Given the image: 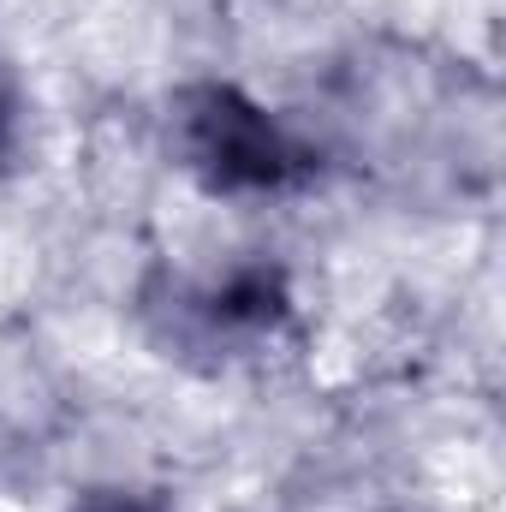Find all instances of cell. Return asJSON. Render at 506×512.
<instances>
[{
    "mask_svg": "<svg viewBox=\"0 0 506 512\" xmlns=\"http://www.w3.org/2000/svg\"><path fill=\"white\" fill-rule=\"evenodd\" d=\"M197 155L215 167V179H227V185H239V179H251V185H274L280 179V131L268 126V120H256V108H239L233 96H209V108L197 114Z\"/></svg>",
    "mask_w": 506,
    "mask_h": 512,
    "instance_id": "obj_1",
    "label": "cell"
},
{
    "mask_svg": "<svg viewBox=\"0 0 506 512\" xmlns=\"http://www.w3.org/2000/svg\"><path fill=\"white\" fill-rule=\"evenodd\" d=\"M12 131H18V90H12V78L0 66V155L12 149Z\"/></svg>",
    "mask_w": 506,
    "mask_h": 512,
    "instance_id": "obj_2",
    "label": "cell"
}]
</instances>
